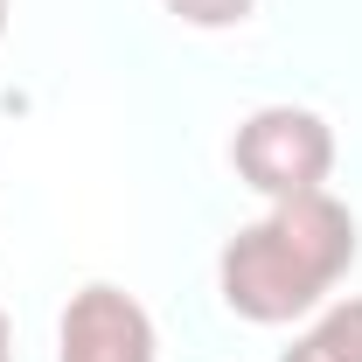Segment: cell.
Segmentation results:
<instances>
[{"instance_id": "6da1fadb", "label": "cell", "mask_w": 362, "mask_h": 362, "mask_svg": "<svg viewBox=\"0 0 362 362\" xmlns=\"http://www.w3.org/2000/svg\"><path fill=\"white\" fill-rule=\"evenodd\" d=\"M349 265H356V216L341 195L314 188V195L272 202L258 223L237 230L216 258V286L237 320L286 327V320L314 314Z\"/></svg>"}, {"instance_id": "7a4b0ae2", "label": "cell", "mask_w": 362, "mask_h": 362, "mask_svg": "<svg viewBox=\"0 0 362 362\" xmlns=\"http://www.w3.org/2000/svg\"><path fill=\"white\" fill-rule=\"evenodd\" d=\"M230 168H237L244 188H258L265 202L314 195L334 175V126L320 112H307V105H265V112H251L237 126Z\"/></svg>"}, {"instance_id": "3957f363", "label": "cell", "mask_w": 362, "mask_h": 362, "mask_svg": "<svg viewBox=\"0 0 362 362\" xmlns=\"http://www.w3.org/2000/svg\"><path fill=\"white\" fill-rule=\"evenodd\" d=\"M160 334L133 293L119 286H84L56 320V362H153Z\"/></svg>"}, {"instance_id": "277c9868", "label": "cell", "mask_w": 362, "mask_h": 362, "mask_svg": "<svg viewBox=\"0 0 362 362\" xmlns=\"http://www.w3.org/2000/svg\"><path fill=\"white\" fill-rule=\"evenodd\" d=\"M279 362H362V300H341L286 349Z\"/></svg>"}, {"instance_id": "5b68a950", "label": "cell", "mask_w": 362, "mask_h": 362, "mask_svg": "<svg viewBox=\"0 0 362 362\" xmlns=\"http://www.w3.org/2000/svg\"><path fill=\"white\" fill-rule=\"evenodd\" d=\"M175 21H188V28H237L258 0H160Z\"/></svg>"}, {"instance_id": "8992f818", "label": "cell", "mask_w": 362, "mask_h": 362, "mask_svg": "<svg viewBox=\"0 0 362 362\" xmlns=\"http://www.w3.org/2000/svg\"><path fill=\"white\" fill-rule=\"evenodd\" d=\"M0 362H14V327H7V314H0Z\"/></svg>"}, {"instance_id": "52a82bcc", "label": "cell", "mask_w": 362, "mask_h": 362, "mask_svg": "<svg viewBox=\"0 0 362 362\" xmlns=\"http://www.w3.org/2000/svg\"><path fill=\"white\" fill-rule=\"evenodd\" d=\"M0 35H7V0H0Z\"/></svg>"}]
</instances>
